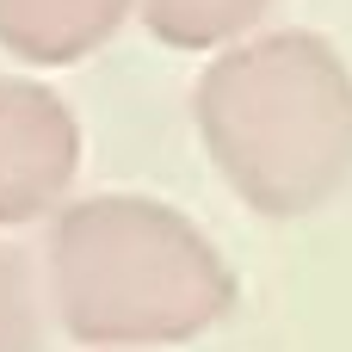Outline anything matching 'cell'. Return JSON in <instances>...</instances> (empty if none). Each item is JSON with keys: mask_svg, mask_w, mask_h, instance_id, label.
<instances>
[{"mask_svg": "<svg viewBox=\"0 0 352 352\" xmlns=\"http://www.w3.org/2000/svg\"><path fill=\"white\" fill-rule=\"evenodd\" d=\"M272 6L278 0H136V19L167 50H204L210 56V50L254 37Z\"/></svg>", "mask_w": 352, "mask_h": 352, "instance_id": "5", "label": "cell"}, {"mask_svg": "<svg viewBox=\"0 0 352 352\" xmlns=\"http://www.w3.org/2000/svg\"><path fill=\"white\" fill-rule=\"evenodd\" d=\"M80 173V118L43 80L0 74V229L62 210Z\"/></svg>", "mask_w": 352, "mask_h": 352, "instance_id": "3", "label": "cell"}, {"mask_svg": "<svg viewBox=\"0 0 352 352\" xmlns=\"http://www.w3.org/2000/svg\"><path fill=\"white\" fill-rule=\"evenodd\" d=\"M43 346V303L37 278L19 248L0 241V352H37Z\"/></svg>", "mask_w": 352, "mask_h": 352, "instance_id": "6", "label": "cell"}, {"mask_svg": "<svg viewBox=\"0 0 352 352\" xmlns=\"http://www.w3.org/2000/svg\"><path fill=\"white\" fill-rule=\"evenodd\" d=\"M136 0H0V50L37 68H68L105 50Z\"/></svg>", "mask_w": 352, "mask_h": 352, "instance_id": "4", "label": "cell"}, {"mask_svg": "<svg viewBox=\"0 0 352 352\" xmlns=\"http://www.w3.org/2000/svg\"><path fill=\"white\" fill-rule=\"evenodd\" d=\"M43 291L62 334L99 352L198 340L241 297L223 248L186 210L142 192L62 204L43 235Z\"/></svg>", "mask_w": 352, "mask_h": 352, "instance_id": "1", "label": "cell"}, {"mask_svg": "<svg viewBox=\"0 0 352 352\" xmlns=\"http://www.w3.org/2000/svg\"><path fill=\"white\" fill-rule=\"evenodd\" d=\"M210 167L260 217H309L352 179V62L322 31H254L192 87Z\"/></svg>", "mask_w": 352, "mask_h": 352, "instance_id": "2", "label": "cell"}]
</instances>
